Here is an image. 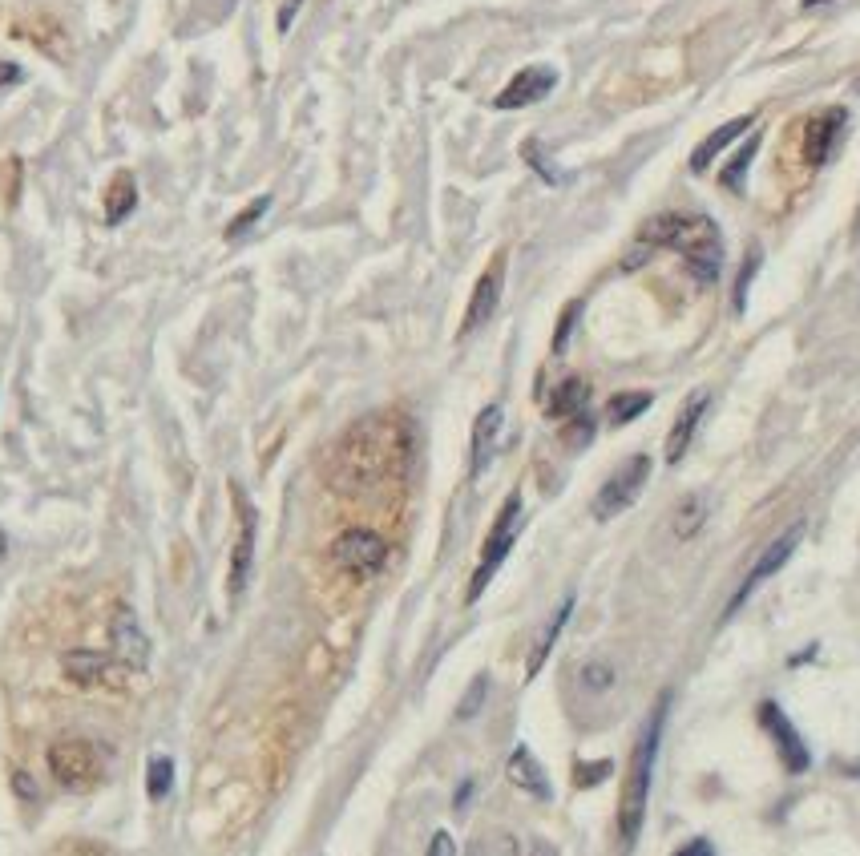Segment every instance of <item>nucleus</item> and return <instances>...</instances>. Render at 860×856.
I'll list each match as a JSON object with an SVG mask.
<instances>
[{
	"label": "nucleus",
	"mask_w": 860,
	"mask_h": 856,
	"mask_svg": "<svg viewBox=\"0 0 860 856\" xmlns=\"http://www.w3.org/2000/svg\"><path fill=\"white\" fill-rule=\"evenodd\" d=\"M679 251L687 271L699 279V283H715L719 279V267H723V239H719V227L707 219V214H659V219H647L630 247V255L622 259L626 271L642 267L655 251Z\"/></svg>",
	"instance_id": "nucleus-1"
},
{
	"label": "nucleus",
	"mask_w": 860,
	"mask_h": 856,
	"mask_svg": "<svg viewBox=\"0 0 860 856\" xmlns=\"http://www.w3.org/2000/svg\"><path fill=\"white\" fill-rule=\"evenodd\" d=\"M404 441L392 428V420L372 416L364 424H356L348 441L340 445V477H352V485H376L396 469Z\"/></svg>",
	"instance_id": "nucleus-2"
},
{
	"label": "nucleus",
	"mask_w": 860,
	"mask_h": 856,
	"mask_svg": "<svg viewBox=\"0 0 860 856\" xmlns=\"http://www.w3.org/2000/svg\"><path fill=\"white\" fill-rule=\"evenodd\" d=\"M663 719H667V695L655 707V715L647 719V731H642L634 756H630V776H626V792H622V808H618V828L622 840L634 844L642 832V816H647V796H651V776H655V756H659V739H663Z\"/></svg>",
	"instance_id": "nucleus-3"
},
{
	"label": "nucleus",
	"mask_w": 860,
	"mask_h": 856,
	"mask_svg": "<svg viewBox=\"0 0 860 856\" xmlns=\"http://www.w3.org/2000/svg\"><path fill=\"white\" fill-rule=\"evenodd\" d=\"M49 772H53V780L61 788L85 792V788H93L101 780V752L81 735H65V739H57L49 747Z\"/></svg>",
	"instance_id": "nucleus-4"
},
{
	"label": "nucleus",
	"mask_w": 860,
	"mask_h": 856,
	"mask_svg": "<svg viewBox=\"0 0 860 856\" xmlns=\"http://www.w3.org/2000/svg\"><path fill=\"white\" fill-rule=\"evenodd\" d=\"M517 525H521V493H509L505 509L497 513L489 538H485V550H481V562L473 570V582H469V602H477L485 594V586L493 582V574L501 570V562L509 558L513 542H517Z\"/></svg>",
	"instance_id": "nucleus-5"
},
{
	"label": "nucleus",
	"mask_w": 860,
	"mask_h": 856,
	"mask_svg": "<svg viewBox=\"0 0 860 856\" xmlns=\"http://www.w3.org/2000/svg\"><path fill=\"white\" fill-rule=\"evenodd\" d=\"M647 481H651V457H647V453H638V457H630L626 465H618V469L602 481V489H598V497H594V517H598V521H610V517H618L622 509H630V505L638 501V493L647 489Z\"/></svg>",
	"instance_id": "nucleus-6"
},
{
	"label": "nucleus",
	"mask_w": 860,
	"mask_h": 856,
	"mask_svg": "<svg viewBox=\"0 0 860 856\" xmlns=\"http://www.w3.org/2000/svg\"><path fill=\"white\" fill-rule=\"evenodd\" d=\"M61 671L69 683L93 687V691H122L134 679V667H126L118 655H97V651H69L61 659Z\"/></svg>",
	"instance_id": "nucleus-7"
},
{
	"label": "nucleus",
	"mask_w": 860,
	"mask_h": 856,
	"mask_svg": "<svg viewBox=\"0 0 860 856\" xmlns=\"http://www.w3.org/2000/svg\"><path fill=\"white\" fill-rule=\"evenodd\" d=\"M231 497H235V550H231V574H227V594L239 598L247 590V578H251V566H255V538H259V513L255 505L247 501V493L239 485H231Z\"/></svg>",
	"instance_id": "nucleus-8"
},
{
	"label": "nucleus",
	"mask_w": 860,
	"mask_h": 856,
	"mask_svg": "<svg viewBox=\"0 0 860 856\" xmlns=\"http://www.w3.org/2000/svg\"><path fill=\"white\" fill-rule=\"evenodd\" d=\"M332 562L356 578L376 574L388 562V542L372 529H344L340 538L332 542Z\"/></svg>",
	"instance_id": "nucleus-9"
},
{
	"label": "nucleus",
	"mask_w": 860,
	"mask_h": 856,
	"mask_svg": "<svg viewBox=\"0 0 860 856\" xmlns=\"http://www.w3.org/2000/svg\"><path fill=\"white\" fill-rule=\"evenodd\" d=\"M760 727L768 731V739L776 743V756H780V764L788 768V772H808L812 768V752H808V743L800 739V731L792 727V719L768 699V703H760Z\"/></svg>",
	"instance_id": "nucleus-10"
},
{
	"label": "nucleus",
	"mask_w": 860,
	"mask_h": 856,
	"mask_svg": "<svg viewBox=\"0 0 860 856\" xmlns=\"http://www.w3.org/2000/svg\"><path fill=\"white\" fill-rule=\"evenodd\" d=\"M501 283H505V255H493V259H489V267L481 271V279H477L473 295H469L465 324H461V340H465L469 332L485 328L489 319H493V311H497V303H501Z\"/></svg>",
	"instance_id": "nucleus-11"
},
{
	"label": "nucleus",
	"mask_w": 860,
	"mask_h": 856,
	"mask_svg": "<svg viewBox=\"0 0 860 856\" xmlns=\"http://www.w3.org/2000/svg\"><path fill=\"white\" fill-rule=\"evenodd\" d=\"M800 538H804V525H800V521H796L792 529H784V533H780V538H776V542H772V546H768V550L760 554V562H756V566H751V574L743 578V586H739V594H735V602L727 606V614H735V610H739V606L747 602V594H751V590H756L760 582H768L772 574H780V570H784V562H788V558L796 554V546H800Z\"/></svg>",
	"instance_id": "nucleus-12"
},
{
	"label": "nucleus",
	"mask_w": 860,
	"mask_h": 856,
	"mask_svg": "<svg viewBox=\"0 0 860 856\" xmlns=\"http://www.w3.org/2000/svg\"><path fill=\"white\" fill-rule=\"evenodd\" d=\"M558 85V73L554 69H546V65H529V69H521L501 93H497V110H525V105H533V101H542L550 89Z\"/></svg>",
	"instance_id": "nucleus-13"
},
{
	"label": "nucleus",
	"mask_w": 860,
	"mask_h": 856,
	"mask_svg": "<svg viewBox=\"0 0 860 856\" xmlns=\"http://www.w3.org/2000/svg\"><path fill=\"white\" fill-rule=\"evenodd\" d=\"M110 634H114V655H118L126 667L142 671L146 659H150V638L142 634V626H138V618H134L130 606H118V610H114Z\"/></svg>",
	"instance_id": "nucleus-14"
},
{
	"label": "nucleus",
	"mask_w": 860,
	"mask_h": 856,
	"mask_svg": "<svg viewBox=\"0 0 860 856\" xmlns=\"http://www.w3.org/2000/svg\"><path fill=\"white\" fill-rule=\"evenodd\" d=\"M707 392H691L687 400H683V408H679V416H675V424H671V437H667V461L671 465H679L683 457H687V449H691V441H695V428H699V420H703V412H707Z\"/></svg>",
	"instance_id": "nucleus-15"
},
{
	"label": "nucleus",
	"mask_w": 860,
	"mask_h": 856,
	"mask_svg": "<svg viewBox=\"0 0 860 856\" xmlns=\"http://www.w3.org/2000/svg\"><path fill=\"white\" fill-rule=\"evenodd\" d=\"M501 420H505L501 404H485V408H481V416H477V424H473V453H469V473H473V477H481V473H485V465H489V461H493V453H497Z\"/></svg>",
	"instance_id": "nucleus-16"
},
{
	"label": "nucleus",
	"mask_w": 860,
	"mask_h": 856,
	"mask_svg": "<svg viewBox=\"0 0 860 856\" xmlns=\"http://www.w3.org/2000/svg\"><path fill=\"white\" fill-rule=\"evenodd\" d=\"M751 126H756V118H751V114H743V118H731L727 126L711 130V134H707V138L695 146V154H691V170H695V174H703V170H707V166H711V162H715V158H719V154H723L731 142H739L743 134H751Z\"/></svg>",
	"instance_id": "nucleus-17"
},
{
	"label": "nucleus",
	"mask_w": 860,
	"mask_h": 856,
	"mask_svg": "<svg viewBox=\"0 0 860 856\" xmlns=\"http://www.w3.org/2000/svg\"><path fill=\"white\" fill-rule=\"evenodd\" d=\"M505 776H509V784H517L521 792H529V796H537V800H554L550 776L542 772V764L529 756V747H513V756H509V764H505Z\"/></svg>",
	"instance_id": "nucleus-18"
},
{
	"label": "nucleus",
	"mask_w": 860,
	"mask_h": 856,
	"mask_svg": "<svg viewBox=\"0 0 860 856\" xmlns=\"http://www.w3.org/2000/svg\"><path fill=\"white\" fill-rule=\"evenodd\" d=\"M134 206H138V182H134V174H130V170H118V174H114V182L105 186V198H101V214H105V223H110V227L126 223L130 214H134Z\"/></svg>",
	"instance_id": "nucleus-19"
},
{
	"label": "nucleus",
	"mask_w": 860,
	"mask_h": 856,
	"mask_svg": "<svg viewBox=\"0 0 860 856\" xmlns=\"http://www.w3.org/2000/svg\"><path fill=\"white\" fill-rule=\"evenodd\" d=\"M840 122H844V110H828V114H820V118H812L804 126V158L812 166H820L828 158V150H832V142L840 134Z\"/></svg>",
	"instance_id": "nucleus-20"
},
{
	"label": "nucleus",
	"mask_w": 860,
	"mask_h": 856,
	"mask_svg": "<svg viewBox=\"0 0 860 856\" xmlns=\"http://www.w3.org/2000/svg\"><path fill=\"white\" fill-rule=\"evenodd\" d=\"M570 614H574V598H566L558 610H554V618L546 622V630H542V638H537V647L529 651V663H525V679H533L537 671L546 667V659H550V651H554V642H558V634L566 630V622H570Z\"/></svg>",
	"instance_id": "nucleus-21"
},
{
	"label": "nucleus",
	"mask_w": 860,
	"mask_h": 856,
	"mask_svg": "<svg viewBox=\"0 0 860 856\" xmlns=\"http://www.w3.org/2000/svg\"><path fill=\"white\" fill-rule=\"evenodd\" d=\"M586 400H590V384H586L582 376H570V380H562V384L554 388V396H550V416H554V420H570V416L586 412Z\"/></svg>",
	"instance_id": "nucleus-22"
},
{
	"label": "nucleus",
	"mask_w": 860,
	"mask_h": 856,
	"mask_svg": "<svg viewBox=\"0 0 860 856\" xmlns=\"http://www.w3.org/2000/svg\"><path fill=\"white\" fill-rule=\"evenodd\" d=\"M760 142H764V134H747V142L731 154V162L719 170V182L727 186V190H735V194H743V186H747V170H751V158L760 154Z\"/></svg>",
	"instance_id": "nucleus-23"
},
{
	"label": "nucleus",
	"mask_w": 860,
	"mask_h": 856,
	"mask_svg": "<svg viewBox=\"0 0 860 856\" xmlns=\"http://www.w3.org/2000/svg\"><path fill=\"white\" fill-rule=\"evenodd\" d=\"M647 408H651V392H618V396H610V404H606V420H610L614 428H622V424L638 420Z\"/></svg>",
	"instance_id": "nucleus-24"
},
{
	"label": "nucleus",
	"mask_w": 860,
	"mask_h": 856,
	"mask_svg": "<svg viewBox=\"0 0 860 856\" xmlns=\"http://www.w3.org/2000/svg\"><path fill=\"white\" fill-rule=\"evenodd\" d=\"M703 521H707V501H703V497H683V501H679V509H675L671 529H675V538H679V542H691L695 533L703 529Z\"/></svg>",
	"instance_id": "nucleus-25"
},
{
	"label": "nucleus",
	"mask_w": 860,
	"mask_h": 856,
	"mask_svg": "<svg viewBox=\"0 0 860 856\" xmlns=\"http://www.w3.org/2000/svg\"><path fill=\"white\" fill-rule=\"evenodd\" d=\"M170 788H174V760L170 756H154L150 768H146V792H150V800L170 796Z\"/></svg>",
	"instance_id": "nucleus-26"
},
{
	"label": "nucleus",
	"mask_w": 860,
	"mask_h": 856,
	"mask_svg": "<svg viewBox=\"0 0 860 856\" xmlns=\"http://www.w3.org/2000/svg\"><path fill=\"white\" fill-rule=\"evenodd\" d=\"M267 206H271V198H267V194H263V198H255V202H251V206L239 214V219L227 227V239H231V243H235V239H243V235H247V231H251V227L263 219V214H267Z\"/></svg>",
	"instance_id": "nucleus-27"
},
{
	"label": "nucleus",
	"mask_w": 860,
	"mask_h": 856,
	"mask_svg": "<svg viewBox=\"0 0 860 856\" xmlns=\"http://www.w3.org/2000/svg\"><path fill=\"white\" fill-rule=\"evenodd\" d=\"M578 679H582V687H586V691H598V695H602V691H610V687H614V667L594 659V663H586V667H582V675H578Z\"/></svg>",
	"instance_id": "nucleus-28"
},
{
	"label": "nucleus",
	"mask_w": 860,
	"mask_h": 856,
	"mask_svg": "<svg viewBox=\"0 0 860 856\" xmlns=\"http://www.w3.org/2000/svg\"><path fill=\"white\" fill-rule=\"evenodd\" d=\"M485 691H489V675H477L473 687H469V695H465L461 707H457V719H473V715L481 711V703H485Z\"/></svg>",
	"instance_id": "nucleus-29"
},
{
	"label": "nucleus",
	"mask_w": 860,
	"mask_h": 856,
	"mask_svg": "<svg viewBox=\"0 0 860 856\" xmlns=\"http://www.w3.org/2000/svg\"><path fill=\"white\" fill-rule=\"evenodd\" d=\"M578 311H582V303L574 299L566 311H562V319H558V332H554V352H566V344H570V332H574V319H578Z\"/></svg>",
	"instance_id": "nucleus-30"
},
{
	"label": "nucleus",
	"mask_w": 860,
	"mask_h": 856,
	"mask_svg": "<svg viewBox=\"0 0 860 856\" xmlns=\"http://www.w3.org/2000/svg\"><path fill=\"white\" fill-rule=\"evenodd\" d=\"M590 433H594L590 412H578V416H570V420H566V437H570L574 445H586V441H590Z\"/></svg>",
	"instance_id": "nucleus-31"
},
{
	"label": "nucleus",
	"mask_w": 860,
	"mask_h": 856,
	"mask_svg": "<svg viewBox=\"0 0 860 856\" xmlns=\"http://www.w3.org/2000/svg\"><path fill=\"white\" fill-rule=\"evenodd\" d=\"M756 263H760V255H747V263H743V271H739V287H735V307L743 311V303H747V283H751V275H756Z\"/></svg>",
	"instance_id": "nucleus-32"
},
{
	"label": "nucleus",
	"mask_w": 860,
	"mask_h": 856,
	"mask_svg": "<svg viewBox=\"0 0 860 856\" xmlns=\"http://www.w3.org/2000/svg\"><path fill=\"white\" fill-rule=\"evenodd\" d=\"M610 772H614V764H610V760H602V764H590V768H578V788H590V784L606 780Z\"/></svg>",
	"instance_id": "nucleus-33"
},
{
	"label": "nucleus",
	"mask_w": 860,
	"mask_h": 856,
	"mask_svg": "<svg viewBox=\"0 0 860 856\" xmlns=\"http://www.w3.org/2000/svg\"><path fill=\"white\" fill-rule=\"evenodd\" d=\"M424 856H457V844H453V836L441 828L433 840H428V852Z\"/></svg>",
	"instance_id": "nucleus-34"
},
{
	"label": "nucleus",
	"mask_w": 860,
	"mask_h": 856,
	"mask_svg": "<svg viewBox=\"0 0 860 856\" xmlns=\"http://www.w3.org/2000/svg\"><path fill=\"white\" fill-rule=\"evenodd\" d=\"M675 856H715V848H711V840H691V844H683Z\"/></svg>",
	"instance_id": "nucleus-35"
},
{
	"label": "nucleus",
	"mask_w": 860,
	"mask_h": 856,
	"mask_svg": "<svg viewBox=\"0 0 860 856\" xmlns=\"http://www.w3.org/2000/svg\"><path fill=\"white\" fill-rule=\"evenodd\" d=\"M469 800H473V780H465V784L457 788V796H453V808H457V812H465V804H469Z\"/></svg>",
	"instance_id": "nucleus-36"
},
{
	"label": "nucleus",
	"mask_w": 860,
	"mask_h": 856,
	"mask_svg": "<svg viewBox=\"0 0 860 856\" xmlns=\"http://www.w3.org/2000/svg\"><path fill=\"white\" fill-rule=\"evenodd\" d=\"M17 81H21V69H17V65H9V61L0 65V89H5V85H17Z\"/></svg>",
	"instance_id": "nucleus-37"
},
{
	"label": "nucleus",
	"mask_w": 860,
	"mask_h": 856,
	"mask_svg": "<svg viewBox=\"0 0 860 856\" xmlns=\"http://www.w3.org/2000/svg\"><path fill=\"white\" fill-rule=\"evenodd\" d=\"M529 856H558V848H554L550 840H533V848H529Z\"/></svg>",
	"instance_id": "nucleus-38"
},
{
	"label": "nucleus",
	"mask_w": 860,
	"mask_h": 856,
	"mask_svg": "<svg viewBox=\"0 0 860 856\" xmlns=\"http://www.w3.org/2000/svg\"><path fill=\"white\" fill-rule=\"evenodd\" d=\"M17 792H21V796H37V784H29L25 776H17Z\"/></svg>",
	"instance_id": "nucleus-39"
},
{
	"label": "nucleus",
	"mask_w": 860,
	"mask_h": 856,
	"mask_svg": "<svg viewBox=\"0 0 860 856\" xmlns=\"http://www.w3.org/2000/svg\"><path fill=\"white\" fill-rule=\"evenodd\" d=\"M5 554H9V538H5V529H0V562H5Z\"/></svg>",
	"instance_id": "nucleus-40"
},
{
	"label": "nucleus",
	"mask_w": 860,
	"mask_h": 856,
	"mask_svg": "<svg viewBox=\"0 0 860 856\" xmlns=\"http://www.w3.org/2000/svg\"><path fill=\"white\" fill-rule=\"evenodd\" d=\"M820 5H836V0H804V9H820Z\"/></svg>",
	"instance_id": "nucleus-41"
}]
</instances>
